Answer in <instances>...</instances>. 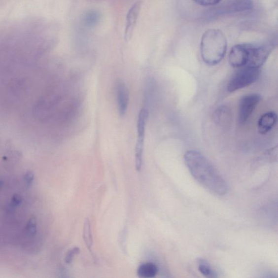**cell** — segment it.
Segmentation results:
<instances>
[{
    "label": "cell",
    "instance_id": "1",
    "mask_svg": "<svg viewBox=\"0 0 278 278\" xmlns=\"http://www.w3.org/2000/svg\"><path fill=\"white\" fill-rule=\"evenodd\" d=\"M184 159L191 175L205 188L218 196L227 194L226 181L204 155L189 151L185 154Z\"/></svg>",
    "mask_w": 278,
    "mask_h": 278
},
{
    "label": "cell",
    "instance_id": "2",
    "mask_svg": "<svg viewBox=\"0 0 278 278\" xmlns=\"http://www.w3.org/2000/svg\"><path fill=\"white\" fill-rule=\"evenodd\" d=\"M226 36L219 30L210 29L203 34L201 43V56L208 66H215L221 62L227 51Z\"/></svg>",
    "mask_w": 278,
    "mask_h": 278
},
{
    "label": "cell",
    "instance_id": "3",
    "mask_svg": "<svg viewBox=\"0 0 278 278\" xmlns=\"http://www.w3.org/2000/svg\"><path fill=\"white\" fill-rule=\"evenodd\" d=\"M240 69L228 83V90L230 93L246 87L257 81L259 78V69L249 67Z\"/></svg>",
    "mask_w": 278,
    "mask_h": 278
},
{
    "label": "cell",
    "instance_id": "4",
    "mask_svg": "<svg viewBox=\"0 0 278 278\" xmlns=\"http://www.w3.org/2000/svg\"><path fill=\"white\" fill-rule=\"evenodd\" d=\"M247 44V64L246 67L260 69L264 65L271 53L274 49L272 42L263 44Z\"/></svg>",
    "mask_w": 278,
    "mask_h": 278
},
{
    "label": "cell",
    "instance_id": "5",
    "mask_svg": "<svg viewBox=\"0 0 278 278\" xmlns=\"http://www.w3.org/2000/svg\"><path fill=\"white\" fill-rule=\"evenodd\" d=\"M253 6L252 0H226L217 6L211 8L207 13V17L212 18L217 16L246 11L252 9Z\"/></svg>",
    "mask_w": 278,
    "mask_h": 278
},
{
    "label": "cell",
    "instance_id": "6",
    "mask_svg": "<svg viewBox=\"0 0 278 278\" xmlns=\"http://www.w3.org/2000/svg\"><path fill=\"white\" fill-rule=\"evenodd\" d=\"M261 100L258 94H249L240 100L239 105V121L240 124H245L253 113Z\"/></svg>",
    "mask_w": 278,
    "mask_h": 278
},
{
    "label": "cell",
    "instance_id": "7",
    "mask_svg": "<svg viewBox=\"0 0 278 278\" xmlns=\"http://www.w3.org/2000/svg\"><path fill=\"white\" fill-rule=\"evenodd\" d=\"M229 62L234 68H242L246 67L247 64V44L234 46L230 52Z\"/></svg>",
    "mask_w": 278,
    "mask_h": 278
},
{
    "label": "cell",
    "instance_id": "8",
    "mask_svg": "<svg viewBox=\"0 0 278 278\" xmlns=\"http://www.w3.org/2000/svg\"><path fill=\"white\" fill-rule=\"evenodd\" d=\"M116 95L119 114L121 117H124L127 113L129 104L130 94L125 82L120 79L116 84Z\"/></svg>",
    "mask_w": 278,
    "mask_h": 278
},
{
    "label": "cell",
    "instance_id": "9",
    "mask_svg": "<svg viewBox=\"0 0 278 278\" xmlns=\"http://www.w3.org/2000/svg\"><path fill=\"white\" fill-rule=\"evenodd\" d=\"M141 2L140 1L136 2L128 12L126 20V27L125 34L126 41H129L132 36L133 31L135 30L137 21L140 11Z\"/></svg>",
    "mask_w": 278,
    "mask_h": 278
},
{
    "label": "cell",
    "instance_id": "10",
    "mask_svg": "<svg viewBox=\"0 0 278 278\" xmlns=\"http://www.w3.org/2000/svg\"><path fill=\"white\" fill-rule=\"evenodd\" d=\"M213 118L218 126L224 128H228L232 120L231 110L227 106H220L215 110Z\"/></svg>",
    "mask_w": 278,
    "mask_h": 278
},
{
    "label": "cell",
    "instance_id": "11",
    "mask_svg": "<svg viewBox=\"0 0 278 278\" xmlns=\"http://www.w3.org/2000/svg\"><path fill=\"white\" fill-rule=\"evenodd\" d=\"M278 117L275 112L271 111L262 115L258 121V131L261 135H266L275 127Z\"/></svg>",
    "mask_w": 278,
    "mask_h": 278
},
{
    "label": "cell",
    "instance_id": "12",
    "mask_svg": "<svg viewBox=\"0 0 278 278\" xmlns=\"http://www.w3.org/2000/svg\"><path fill=\"white\" fill-rule=\"evenodd\" d=\"M158 272V268L156 264L146 263L138 267L137 275L141 278H153L157 275Z\"/></svg>",
    "mask_w": 278,
    "mask_h": 278
},
{
    "label": "cell",
    "instance_id": "13",
    "mask_svg": "<svg viewBox=\"0 0 278 278\" xmlns=\"http://www.w3.org/2000/svg\"><path fill=\"white\" fill-rule=\"evenodd\" d=\"M148 117V111L142 108L138 115L137 121L138 139H145L146 123Z\"/></svg>",
    "mask_w": 278,
    "mask_h": 278
},
{
    "label": "cell",
    "instance_id": "14",
    "mask_svg": "<svg viewBox=\"0 0 278 278\" xmlns=\"http://www.w3.org/2000/svg\"><path fill=\"white\" fill-rule=\"evenodd\" d=\"M144 140L138 139L135 149L136 168L137 171L141 170L143 160Z\"/></svg>",
    "mask_w": 278,
    "mask_h": 278
},
{
    "label": "cell",
    "instance_id": "15",
    "mask_svg": "<svg viewBox=\"0 0 278 278\" xmlns=\"http://www.w3.org/2000/svg\"><path fill=\"white\" fill-rule=\"evenodd\" d=\"M83 238L88 249L92 248L93 243L92 228L89 219L85 220L83 226Z\"/></svg>",
    "mask_w": 278,
    "mask_h": 278
},
{
    "label": "cell",
    "instance_id": "16",
    "mask_svg": "<svg viewBox=\"0 0 278 278\" xmlns=\"http://www.w3.org/2000/svg\"><path fill=\"white\" fill-rule=\"evenodd\" d=\"M198 269L201 274L207 278H213L216 277V274L211 267L208 265V262L205 260H200Z\"/></svg>",
    "mask_w": 278,
    "mask_h": 278
},
{
    "label": "cell",
    "instance_id": "17",
    "mask_svg": "<svg viewBox=\"0 0 278 278\" xmlns=\"http://www.w3.org/2000/svg\"><path fill=\"white\" fill-rule=\"evenodd\" d=\"M99 15L97 12H90L85 17V23L89 25H93L98 22Z\"/></svg>",
    "mask_w": 278,
    "mask_h": 278
},
{
    "label": "cell",
    "instance_id": "18",
    "mask_svg": "<svg viewBox=\"0 0 278 278\" xmlns=\"http://www.w3.org/2000/svg\"><path fill=\"white\" fill-rule=\"evenodd\" d=\"M79 253V249L77 247L69 250L65 258L66 263L68 264H70L74 257V255L78 254Z\"/></svg>",
    "mask_w": 278,
    "mask_h": 278
},
{
    "label": "cell",
    "instance_id": "19",
    "mask_svg": "<svg viewBox=\"0 0 278 278\" xmlns=\"http://www.w3.org/2000/svg\"><path fill=\"white\" fill-rule=\"evenodd\" d=\"M194 1L203 6H216L220 3L222 0H194Z\"/></svg>",
    "mask_w": 278,
    "mask_h": 278
}]
</instances>
